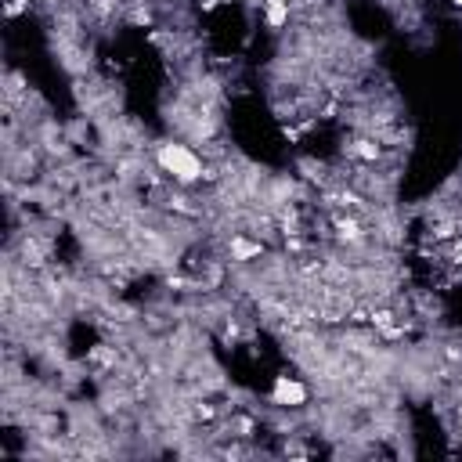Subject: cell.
Segmentation results:
<instances>
[{"label":"cell","mask_w":462,"mask_h":462,"mask_svg":"<svg viewBox=\"0 0 462 462\" xmlns=\"http://www.w3.org/2000/svg\"><path fill=\"white\" fill-rule=\"evenodd\" d=\"M271 401L282 404V408H300V404H307V386L292 376H278L271 386Z\"/></svg>","instance_id":"2"},{"label":"cell","mask_w":462,"mask_h":462,"mask_svg":"<svg viewBox=\"0 0 462 462\" xmlns=\"http://www.w3.org/2000/svg\"><path fill=\"white\" fill-rule=\"evenodd\" d=\"M340 239H347V242H361V239H365V231H361L358 220H340Z\"/></svg>","instance_id":"5"},{"label":"cell","mask_w":462,"mask_h":462,"mask_svg":"<svg viewBox=\"0 0 462 462\" xmlns=\"http://www.w3.org/2000/svg\"><path fill=\"white\" fill-rule=\"evenodd\" d=\"M264 8H268V25L271 30H282L289 22V0H264Z\"/></svg>","instance_id":"3"},{"label":"cell","mask_w":462,"mask_h":462,"mask_svg":"<svg viewBox=\"0 0 462 462\" xmlns=\"http://www.w3.org/2000/svg\"><path fill=\"white\" fill-rule=\"evenodd\" d=\"M260 253H264L260 242H246L242 235H235V239H231V260H253Z\"/></svg>","instance_id":"4"},{"label":"cell","mask_w":462,"mask_h":462,"mask_svg":"<svg viewBox=\"0 0 462 462\" xmlns=\"http://www.w3.org/2000/svg\"><path fill=\"white\" fill-rule=\"evenodd\" d=\"M354 145H358L354 156H361V159H380V145L369 141V137H365V141H354Z\"/></svg>","instance_id":"6"},{"label":"cell","mask_w":462,"mask_h":462,"mask_svg":"<svg viewBox=\"0 0 462 462\" xmlns=\"http://www.w3.org/2000/svg\"><path fill=\"white\" fill-rule=\"evenodd\" d=\"M159 166H163V170L166 174H170L174 181H177V185H195V181H199L206 170H203V159L199 156H195V152L188 148V145H163L159 148Z\"/></svg>","instance_id":"1"},{"label":"cell","mask_w":462,"mask_h":462,"mask_svg":"<svg viewBox=\"0 0 462 462\" xmlns=\"http://www.w3.org/2000/svg\"><path fill=\"white\" fill-rule=\"evenodd\" d=\"M459 260H462V242H459Z\"/></svg>","instance_id":"7"}]
</instances>
